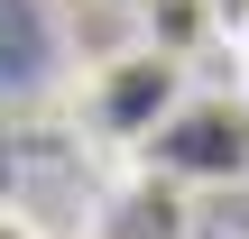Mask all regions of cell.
Returning a JSON list of instances; mask_svg holds the SVG:
<instances>
[{
	"instance_id": "obj_1",
	"label": "cell",
	"mask_w": 249,
	"mask_h": 239,
	"mask_svg": "<svg viewBox=\"0 0 249 239\" xmlns=\"http://www.w3.org/2000/svg\"><path fill=\"white\" fill-rule=\"evenodd\" d=\"M185 92H194L185 55H166V46H129V55L92 64V83L74 92V111H83V129H92L102 147L148 157V138L176 120V101H185Z\"/></svg>"
},
{
	"instance_id": "obj_2",
	"label": "cell",
	"mask_w": 249,
	"mask_h": 239,
	"mask_svg": "<svg viewBox=\"0 0 249 239\" xmlns=\"http://www.w3.org/2000/svg\"><path fill=\"white\" fill-rule=\"evenodd\" d=\"M139 166H157L166 184H240L249 175V101L240 92H185Z\"/></svg>"
},
{
	"instance_id": "obj_3",
	"label": "cell",
	"mask_w": 249,
	"mask_h": 239,
	"mask_svg": "<svg viewBox=\"0 0 249 239\" xmlns=\"http://www.w3.org/2000/svg\"><path fill=\"white\" fill-rule=\"evenodd\" d=\"M92 239H194V203H185V184H166L157 166H129L120 193L102 203Z\"/></svg>"
},
{
	"instance_id": "obj_4",
	"label": "cell",
	"mask_w": 249,
	"mask_h": 239,
	"mask_svg": "<svg viewBox=\"0 0 249 239\" xmlns=\"http://www.w3.org/2000/svg\"><path fill=\"white\" fill-rule=\"evenodd\" d=\"M194 18H203L222 46H240V37H249V0H194Z\"/></svg>"
},
{
	"instance_id": "obj_5",
	"label": "cell",
	"mask_w": 249,
	"mask_h": 239,
	"mask_svg": "<svg viewBox=\"0 0 249 239\" xmlns=\"http://www.w3.org/2000/svg\"><path fill=\"white\" fill-rule=\"evenodd\" d=\"M0 239H46V221H37L28 203H0Z\"/></svg>"
},
{
	"instance_id": "obj_6",
	"label": "cell",
	"mask_w": 249,
	"mask_h": 239,
	"mask_svg": "<svg viewBox=\"0 0 249 239\" xmlns=\"http://www.w3.org/2000/svg\"><path fill=\"white\" fill-rule=\"evenodd\" d=\"M240 101H249V55H240Z\"/></svg>"
},
{
	"instance_id": "obj_7",
	"label": "cell",
	"mask_w": 249,
	"mask_h": 239,
	"mask_svg": "<svg viewBox=\"0 0 249 239\" xmlns=\"http://www.w3.org/2000/svg\"><path fill=\"white\" fill-rule=\"evenodd\" d=\"M240 55H249V37H240Z\"/></svg>"
}]
</instances>
